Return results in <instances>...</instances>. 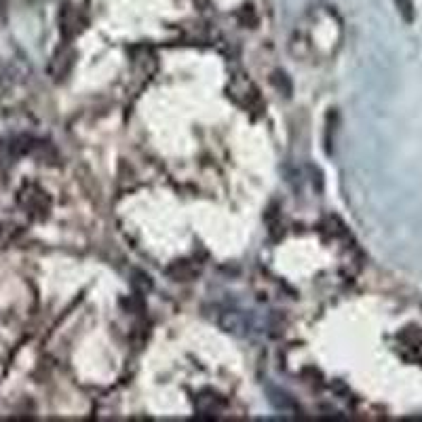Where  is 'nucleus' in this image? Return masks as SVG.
<instances>
[{
    "label": "nucleus",
    "mask_w": 422,
    "mask_h": 422,
    "mask_svg": "<svg viewBox=\"0 0 422 422\" xmlns=\"http://www.w3.org/2000/svg\"><path fill=\"white\" fill-rule=\"evenodd\" d=\"M395 3H397L401 15H403L407 21H412V17H414V13H412V0H395Z\"/></svg>",
    "instance_id": "nucleus-1"
}]
</instances>
